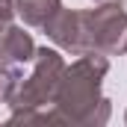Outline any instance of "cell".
<instances>
[{
  "mask_svg": "<svg viewBox=\"0 0 127 127\" xmlns=\"http://www.w3.org/2000/svg\"><path fill=\"white\" fill-rule=\"evenodd\" d=\"M109 71V59L100 50L80 53L65 68L62 83L53 97V112L59 124L97 127L109 121V100L100 95V83Z\"/></svg>",
  "mask_w": 127,
  "mask_h": 127,
  "instance_id": "6da1fadb",
  "label": "cell"
},
{
  "mask_svg": "<svg viewBox=\"0 0 127 127\" xmlns=\"http://www.w3.org/2000/svg\"><path fill=\"white\" fill-rule=\"evenodd\" d=\"M65 59L59 50L53 47H35V56H32V74L30 77H21L15 95L9 100L12 112H27V109H41L47 103H53L56 89L62 83L65 74Z\"/></svg>",
  "mask_w": 127,
  "mask_h": 127,
  "instance_id": "7a4b0ae2",
  "label": "cell"
},
{
  "mask_svg": "<svg viewBox=\"0 0 127 127\" xmlns=\"http://www.w3.org/2000/svg\"><path fill=\"white\" fill-rule=\"evenodd\" d=\"M86 27H89V47L106 56L127 53V12L121 3H100L95 9H86Z\"/></svg>",
  "mask_w": 127,
  "mask_h": 127,
  "instance_id": "3957f363",
  "label": "cell"
},
{
  "mask_svg": "<svg viewBox=\"0 0 127 127\" xmlns=\"http://www.w3.org/2000/svg\"><path fill=\"white\" fill-rule=\"evenodd\" d=\"M44 32L50 35V41L56 47H62L74 56L92 50L89 47V27H86V9H59L47 21Z\"/></svg>",
  "mask_w": 127,
  "mask_h": 127,
  "instance_id": "277c9868",
  "label": "cell"
},
{
  "mask_svg": "<svg viewBox=\"0 0 127 127\" xmlns=\"http://www.w3.org/2000/svg\"><path fill=\"white\" fill-rule=\"evenodd\" d=\"M0 53L6 62H18V65H27L32 62L35 56V44H32V35L24 27H6L0 32Z\"/></svg>",
  "mask_w": 127,
  "mask_h": 127,
  "instance_id": "5b68a950",
  "label": "cell"
},
{
  "mask_svg": "<svg viewBox=\"0 0 127 127\" xmlns=\"http://www.w3.org/2000/svg\"><path fill=\"white\" fill-rule=\"evenodd\" d=\"M59 9H62V0H15V15L27 27H38V30H44Z\"/></svg>",
  "mask_w": 127,
  "mask_h": 127,
  "instance_id": "8992f818",
  "label": "cell"
},
{
  "mask_svg": "<svg viewBox=\"0 0 127 127\" xmlns=\"http://www.w3.org/2000/svg\"><path fill=\"white\" fill-rule=\"evenodd\" d=\"M21 65L18 62H0V103H9L18 83H21Z\"/></svg>",
  "mask_w": 127,
  "mask_h": 127,
  "instance_id": "52a82bcc",
  "label": "cell"
},
{
  "mask_svg": "<svg viewBox=\"0 0 127 127\" xmlns=\"http://www.w3.org/2000/svg\"><path fill=\"white\" fill-rule=\"evenodd\" d=\"M15 18V0H0V32L6 30Z\"/></svg>",
  "mask_w": 127,
  "mask_h": 127,
  "instance_id": "ba28073f",
  "label": "cell"
},
{
  "mask_svg": "<svg viewBox=\"0 0 127 127\" xmlns=\"http://www.w3.org/2000/svg\"><path fill=\"white\" fill-rule=\"evenodd\" d=\"M124 121H127V115H124Z\"/></svg>",
  "mask_w": 127,
  "mask_h": 127,
  "instance_id": "9c48e42d",
  "label": "cell"
}]
</instances>
